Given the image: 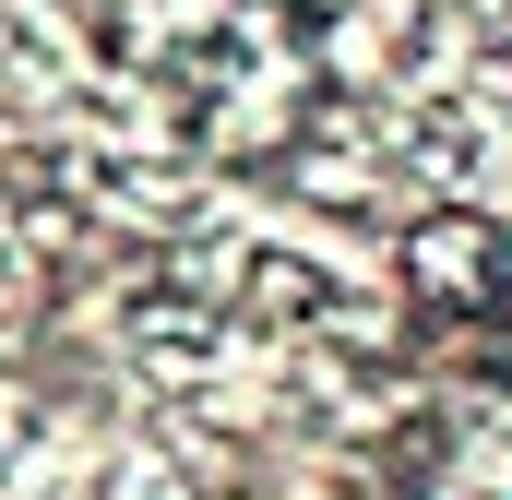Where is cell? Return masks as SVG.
<instances>
[{"label": "cell", "mask_w": 512, "mask_h": 500, "mask_svg": "<svg viewBox=\"0 0 512 500\" xmlns=\"http://www.w3.org/2000/svg\"><path fill=\"white\" fill-rule=\"evenodd\" d=\"M393 274H405V298H417L429 322H489V310H501V215H477V203L405 215Z\"/></svg>", "instance_id": "obj_1"}, {"label": "cell", "mask_w": 512, "mask_h": 500, "mask_svg": "<svg viewBox=\"0 0 512 500\" xmlns=\"http://www.w3.org/2000/svg\"><path fill=\"white\" fill-rule=\"evenodd\" d=\"M501 310H512V227H501Z\"/></svg>", "instance_id": "obj_3"}, {"label": "cell", "mask_w": 512, "mask_h": 500, "mask_svg": "<svg viewBox=\"0 0 512 500\" xmlns=\"http://www.w3.org/2000/svg\"><path fill=\"white\" fill-rule=\"evenodd\" d=\"M0 500H12V453H0Z\"/></svg>", "instance_id": "obj_4"}, {"label": "cell", "mask_w": 512, "mask_h": 500, "mask_svg": "<svg viewBox=\"0 0 512 500\" xmlns=\"http://www.w3.org/2000/svg\"><path fill=\"white\" fill-rule=\"evenodd\" d=\"M489 12H512V0H489Z\"/></svg>", "instance_id": "obj_5"}, {"label": "cell", "mask_w": 512, "mask_h": 500, "mask_svg": "<svg viewBox=\"0 0 512 500\" xmlns=\"http://www.w3.org/2000/svg\"><path fill=\"white\" fill-rule=\"evenodd\" d=\"M346 286L310 262V250H274L251 239V262H239V286H227V322L239 334H322V310H334Z\"/></svg>", "instance_id": "obj_2"}]
</instances>
